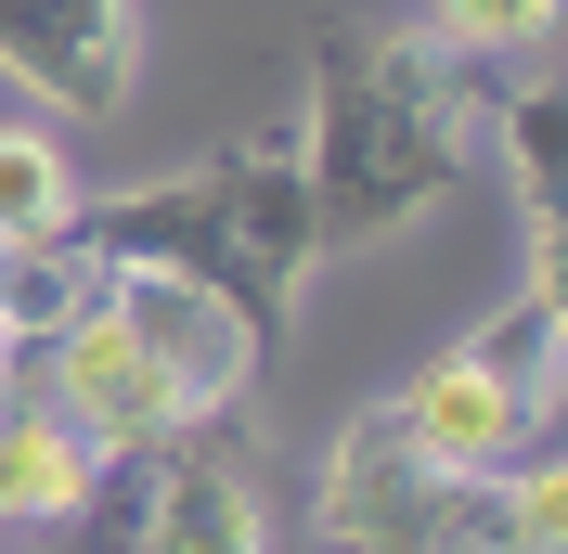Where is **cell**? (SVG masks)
<instances>
[{
    "label": "cell",
    "mask_w": 568,
    "mask_h": 554,
    "mask_svg": "<svg viewBox=\"0 0 568 554\" xmlns=\"http://www.w3.org/2000/svg\"><path fill=\"white\" fill-rule=\"evenodd\" d=\"M478 78L426 27H362L323 52V91L297 116V194H311V245H375L414 233L478 155Z\"/></svg>",
    "instance_id": "1"
},
{
    "label": "cell",
    "mask_w": 568,
    "mask_h": 554,
    "mask_svg": "<svg viewBox=\"0 0 568 554\" xmlns=\"http://www.w3.org/2000/svg\"><path fill=\"white\" fill-rule=\"evenodd\" d=\"M78 258L91 271H169V284H207L233 297L246 322L284 336V297L311 271V194H297V130H258L207 168H169V181H130V194H78Z\"/></svg>",
    "instance_id": "2"
},
{
    "label": "cell",
    "mask_w": 568,
    "mask_h": 554,
    "mask_svg": "<svg viewBox=\"0 0 568 554\" xmlns=\"http://www.w3.org/2000/svg\"><path fill=\"white\" fill-rule=\"evenodd\" d=\"M65 554H272V478L233 413H194L142 451L91 464V503L65 516Z\"/></svg>",
    "instance_id": "3"
},
{
    "label": "cell",
    "mask_w": 568,
    "mask_h": 554,
    "mask_svg": "<svg viewBox=\"0 0 568 554\" xmlns=\"http://www.w3.org/2000/svg\"><path fill=\"white\" fill-rule=\"evenodd\" d=\"M556 336H568V297L530 284L517 310H491L465 348H439V361L388 400L400 451H414L426 478H491V464H517L530 425L556 413Z\"/></svg>",
    "instance_id": "4"
},
{
    "label": "cell",
    "mask_w": 568,
    "mask_h": 554,
    "mask_svg": "<svg viewBox=\"0 0 568 554\" xmlns=\"http://www.w3.org/2000/svg\"><path fill=\"white\" fill-rule=\"evenodd\" d=\"M311 529H323V554H517L504 542V490L491 478H426L388 413L336 425V451L311 478Z\"/></svg>",
    "instance_id": "5"
},
{
    "label": "cell",
    "mask_w": 568,
    "mask_h": 554,
    "mask_svg": "<svg viewBox=\"0 0 568 554\" xmlns=\"http://www.w3.org/2000/svg\"><path fill=\"white\" fill-rule=\"evenodd\" d=\"M27 361H39V400H52V413H65L91 451H142V439H169V425H194V400L155 375V348L116 322L104 271H91V297H78V310L52 322Z\"/></svg>",
    "instance_id": "6"
},
{
    "label": "cell",
    "mask_w": 568,
    "mask_h": 554,
    "mask_svg": "<svg viewBox=\"0 0 568 554\" xmlns=\"http://www.w3.org/2000/svg\"><path fill=\"white\" fill-rule=\"evenodd\" d=\"M0 78L52 116H116L142 78V0H0Z\"/></svg>",
    "instance_id": "7"
},
{
    "label": "cell",
    "mask_w": 568,
    "mask_h": 554,
    "mask_svg": "<svg viewBox=\"0 0 568 554\" xmlns=\"http://www.w3.org/2000/svg\"><path fill=\"white\" fill-rule=\"evenodd\" d=\"M104 297H116V322L155 348V375H169L194 413H246V400H258V375H272V322H246L233 297L169 284V271H104Z\"/></svg>",
    "instance_id": "8"
},
{
    "label": "cell",
    "mask_w": 568,
    "mask_h": 554,
    "mask_svg": "<svg viewBox=\"0 0 568 554\" xmlns=\"http://www.w3.org/2000/svg\"><path fill=\"white\" fill-rule=\"evenodd\" d=\"M91 464L104 451L78 439L52 400H0V529H65L91 503Z\"/></svg>",
    "instance_id": "9"
},
{
    "label": "cell",
    "mask_w": 568,
    "mask_h": 554,
    "mask_svg": "<svg viewBox=\"0 0 568 554\" xmlns=\"http://www.w3.org/2000/svg\"><path fill=\"white\" fill-rule=\"evenodd\" d=\"M78 233V155L52 130H0V258Z\"/></svg>",
    "instance_id": "10"
},
{
    "label": "cell",
    "mask_w": 568,
    "mask_h": 554,
    "mask_svg": "<svg viewBox=\"0 0 568 554\" xmlns=\"http://www.w3.org/2000/svg\"><path fill=\"white\" fill-rule=\"evenodd\" d=\"M426 39L478 65V52H542L556 39V0H426Z\"/></svg>",
    "instance_id": "11"
},
{
    "label": "cell",
    "mask_w": 568,
    "mask_h": 554,
    "mask_svg": "<svg viewBox=\"0 0 568 554\" xmlns=\"http://www.w3.org/2000/svg\"><path fill=\"white\" fill-rule=\"evenodd\" d=\"M556 130H568V116H556V91H530V104H504V155H517V181H530V233H556Z\"/></svg>",
    "instance_id": "12"
},
{
    "label": "cell",
    "mask_w": 568,
    "mask_h": 554,
    "mask_svg": "<svg viewBox=\"0 0 568 554\" xmlns=\"http://www.w3.org/2000/svg\"><path fill=\"white\" fill-rule=\"evenodd\" d=\"M0 361H13V336H0Z\"/></svg>",
    "instance_id": "13"
}]
</instances>
